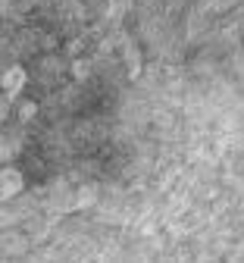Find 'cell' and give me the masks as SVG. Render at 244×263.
Returning a JSON list of instances; mask_svg holds the SVG:
<instances>
[{
  "instance_id": "cell-8",
  "label": "cell",
  "mask_w": 244,
  "mask_h": 263,
  "mask_svg": "<svg viewBox=\"0 0 244 263\" xmlns=\"http://www.w3.org/2000/svg\"><path fill=\"white\" fill-rule=\"evenodd\" d=\"M10 104H13V97H7L4 91H0V122L10 119Z\"/></svg>"
},
{
  "instance_id": "cell-1",
  "label": "cell",
  "mask_w": 244,
  "mask_h": 263,
  "mask_svg": "<svg viewBox=\"0 0 244 263\" xmlns=\"http://www.w3.org/2000/svg\"><path fill=\"white\" fill-rule=\"evenodd\" d=\"M22 188H25L22 170H16V166H0V201H10V197L22 194Z\"/></svg>"
},
{
  "instance_id": "cell-6",
  "label": "cell",
  "mask_w": 244,
  "mask_h": 263,
  "mask_svg": "<svg viewBox=\"0 0 244 263\" xmlns=\"http://www.w3.org/2000/svg\"><path fill=\"white\" fill-rule=\"evenodd\" d=\"M128 10H132V0H110V16H113V19L125 16Z\"/></svg>"
},
{
  "instance_id": "cell-5",
  "label": "cell",
  "mask_w": 244,
  "mask_h": 263,
  "mask_svg": "<svg viewBox=\"0 0 244 263\" xmlns=\"http://www.w3.org/2000/svg\"><path fill=\"white\" fill-rule=\"evenodd\" d=\"M16 116H19V122H31L34 116H38V104H34V101H22Z\"/></svg>"
},
{
  "instance_id": "cell-2",
  "label": "cell",
  "mask_w": 244,
  "mask_h": 263,
  "mask_svg": "<svg viewBox=\"0 0 244 263\" xmlns=\"http://www.w3.org/2000/svg\"><path fill=\"white\" fill-rule=\"evenodd\" d=\"M25 85H28V76H25L22 66H10V69H4V76H0V91H4L7 97H13V101L22 97Z\"/></svg>"
},
{
  "instance_id": "cell-4",
  "label": "cell",
  "mask_w": 244,
  "mask_h": 263,
  "mask_svg": "<svg viewBox=\"0 0 244 263\" xmlns=\"http://www.w3.org/2000/svg\"><path fill=\"white\" fill-rule=\"evenodd\" d=\"M94 204H97V188H94V185H82V188L76 191L72 207H76V210H88V207H94Z\"/></svg>"
},
{
  "instance_id": "cell-9",
  "label": "cell",
  "mask_w": 244,
  "mask_h": 263,
  "mask_svg": "<svg viewBox=\"0 0 244 263\" xmlns=\"http://www.w3.org/2000/svg\"><path fill=\"white\" fill-rule=\"evenodd\" d=\"M10 154H13V147H10V141L7 138H0V166L10 160Z\"/></svg>"
},
{
  "instance_id": "cell-7",
  "label": "cell",
  "mask_w": 244,
  "mask_h": 263,
  "mask_svg": "<svg viewBox=\"0 0 244 263\" xmlns=\"http://www.w3.org/2000/svg\"><path fill=\"white\" fill-rule=\"evenodd\" d=\"M72 76H76V79H79V82H85V79H88V76H91V66H88V63H85V60H79V63H76V66H72Z\"/></svg>"
},
{
  "instance_id": "cell-3",
  "label": "cell",
  "mask_w": 244,
  "mask_h": 263,
  "mask_svg": "<svg viewBox=\"0 0 244 263\" xmlns=\"http://www.w3.org/2000/svg\"><path fill=\"white\" fill-rule=\"evenodd\" d=\"M125 66H128V76H132V79L141 76V50L135 47L132 38H125Z\"/></svg>"
}]
</instances>
